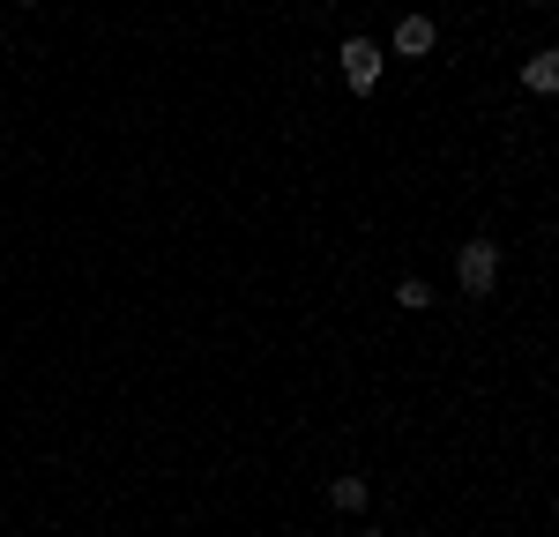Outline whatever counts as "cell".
<instances>
[{
  "mask_svg": "<svg viewBox=\"0 0 559 537\" xmlns=\"http://www.w3.org/2000/svg\"><path fill=\"white\" fill-rule=\"evenodd\" d=\"M336 68H344V83L366 97V90H381V45L373 38H344L336 45Z\"/></svg>",
  "mask_w": 559,
  "mask_h": 537,
  "instance_id": "2",
  "label": "cell"
},
{
  "mask_svg": "<svg viewBox=\"0 0 559 537\" xmlns=\"http://www.w3.org/2000/svg\"><path fill=\"white\" fill-rule=\"evenodd\" d=\"M329 500H336L344 515H358V508H366V478H336V486H329Z\"/></svg>",
  "mask_w": 559,
  "mask_h": 537,
  "instance_id": "6",
  "label": "cell"
},
{
  "mask_svg": "<svg viewBox=\"0 0 559 537\" xmlns=\"http://www.w3.org/2000/svg\"><path fill=\"white\" fill-rule=\"evenodd\" d=\"M358 537H381V530H358Z\"/></svg>",
  "mask_w": 559,
  "mask_h": 537,
  "instance_id": "8",
  "label": "cell"
},
{
  "mask_svg": "<svg viewBox=\"0 0 559 537\" xmlns=\"http://www.w3.org/2000/svg\"><path fill=\"white\" fill-rule=\"evenodd\" d=\"M395 52H403V60H426L432 45H440V23H432V15H403V23H395Z\"/></svg>",
  "mask_w": 559,
  "mask_h": 537,
  "instance_id": "3",
  "label": "cell"
},
{
  "mask_svg": "<svg viewBox=\"0 0 559 537\" xmlns=\"http://www.w3.org/2000/svg\"><path fill=\"white\" fill-rule=\"evenodd\" d=\"M395 307H403V313H426L432 307V284H426V276H403V284H395Z\"/></svg>",
  "mask_w": 559,
  "mask_h": 537,
  "instance_id": "5",
  "label": "cell"
},
{
  "mask_svg": "<svg viewBox=\"0 0 559 537\" xmlns=\"http://www.w3.org/2000/svg\"><path fill=\"white\" fill-rule=\"evenodd\" d=\"M522 90L559 97V52H530V60H522Z\"/></svg>",
  "mask_w": 559,
  "mask_h": 537,
  "instance_id": "4",
  "label": "cell"
},
{
  "mask_svg": "<svg viewBox=\"0 0 559 537\" xmlns=\"http://www.w3.org/2000/svg\"><path fill=\"white\" fill-rule=\"evenodd\" d=\"M15 8H38V0H15Z\"/></svg>",
  "mask_w": 559,
  "mask_h": 537,
  "instance_id": "7",
  "label": "cell"
},
{
  "mask_svg": "<svg viewBox=\"0 0 559 537\" xmlns=\"http://www.w3.org/2000/svg\"><path fill=\"white\" fill-rule=\"evenodd\" d=\"M455 284H463L471 299H485V291L500 284V247H492V239H463V247H455Z\"/></svg>",
  "mask_w": 559,
  "mask_h": 537,
  "instance_id": "1",
  "label": "cell"
}]
</instances>
